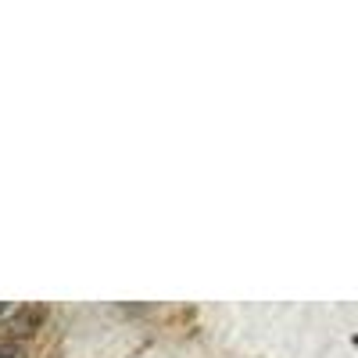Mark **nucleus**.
I'll return each mask as SVG.
<instances>
[{
    "instance_id": "1",
    "label": "nucleus",
    "mask_w": 358,
    "mask_h": 358,
    "mask_svg": "<svg viewBox=\"0 0 358 358\" xmlns=\"http://www.w3.org/2000/svg\"><path fill=\"white\" fill-rule=\"evenodd\" d=\"M4 312H8V305H0V315H4Z\"/></svg>"
}]
</instances>
